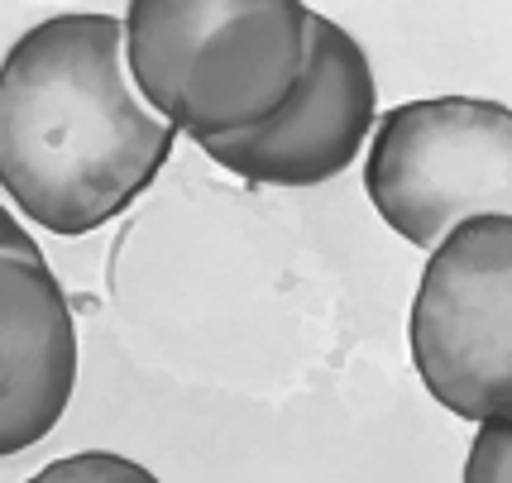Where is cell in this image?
I'll use <instances>...</instances> for the list:
<instances>
[{
  "instance_id": "cell-1",
  "label": "cell",
  "mask_w": 512,
  "mask_h": 483,
  "mask_svg": "<svg viewBox=\"0 0 512 483\" xmlns=\"http://www.w3.org/2000/svg\"><path fill=\"white\" fill-rule=\"evenodd\" d=\"M178 130L130 82L115 15H53L0 63V187L39 230L91 235L168 168Z\"/></svg>"
},
{
  "instance_id": "cell-2",
  "label": "cell",
  "mask_w": 512,
  "mask_h": 483,
  "mask_svg": "<svg viewBox=\"0 0 512 483\" xmlns=\"http://www.w3.org/2000/svg\"><path fill=\"white\" fill-rule=\"evenodd\" d=\"M120 29L134 91L197 144L273 120L307 67L302 0H130Z\"/></svg>"
},
{
  "instance_id": "cell-3",
  "label": "cell",
  "mask_w": 512,
  "mask_h": 483,
  "mask_svg": "<svg viewBox=\"0 0 512 483\" xmlns=\"http://www.w3.org/2000/svg\"><path fill=\"white\" fill-rule=\"evenodd\" d=\"M364 192L388 230L431 249L469 216L508 211L512 110L479 96H431L383 110Z\"/></svg>"
},
{
  "instance_id": "cell-4",
  "label": "cell",
  "mask_w": 512,
  "mask_h": 483,
  "mask_svg": "<svg viewBox=\"0 0 512 483\" xmlns=\"http://www.w3.org/2000/svg\"><path fill=\"white\" fill-rule=\"evenodd\" d=\"M412 364L460 421L512 407V216H469L431 244L412 302Z\"/></svg>"
},
{
  "instance_id": "cell-5",
  "label": "cell",
  "mask_w": 512,
  "mask_h": 483,
  "mask_svg": "<svg viewBox=\"0 0 512 483\" xmlns=\"http://www.w3.org/2000/svg\"><path fill=\"white\" fill-rule=\"evenodd\" d=\"M374 120L379 82L364 44L331 15L307 10V67L292 101L254 130L201 139V154L254 187L307 192L355 163Z\"/></svg>"
},
{
  "instance_id": "cell-6",
  "label": "cell",
  "mask_w": 512,
  "mask_h": 483,
  "mask_svg": "<svg viewBox=\"0 0 512 483\" xmlns=\"http://www.w3.org/2000/svg\"><path fill=\"white\" fill-rule=\"evenodd\" d=\"M77 388V321L48 259L0 249V460L34 450Z\"/></svg>"
},
{
  "instance_id": "cell-7",
  "label": "cell",
  "mask_w": 512,
  "mask_h": 483,
  "mask_svg": "<svg viewBox=\"0 0 512 483\" xmlns=\"http://www.w3.org/2000/svg\"><path fill=\"white\" fill-rule=\"evenodd\" d=\"M39 483H154L144 464L125 460V455H106V450H87L39 469Z\"/></svg>"
},
{
  "instance_id": "cell-8",
  "label": "cell",
  "mask_w": 512,
  "mask_h": 483,
  "mask_svg": "<svg viewBox=\"0 0 512 483\" xmlns=\"http://www.w3.org/2000/svg\"><path fill=\"white\" fill-rule=\"evenodd\" d=\"M508 440H512V426H508V412H493V417L479 421V440L469 450V464H465V479L469 483H508Z\"/></svg>"
},
{
  "instance_id": "cell-9",
  "label": "cell",
  "mask_w": 512,
  "mask_h": 483,
  "mask_svg": "<svg viewBox=\"0 0 512 483\" xmlns=\"http://www.w3.org/2000/svg\"><path fill=\"white\" fill-rule=\"evenodd\" d=\"M0 249H10V254H24V259H44V249H39V240L24 230L20 220L10 216L5 206H0Z\"/></svg>"
}]
</instances>
